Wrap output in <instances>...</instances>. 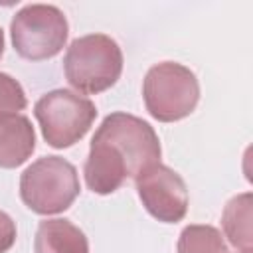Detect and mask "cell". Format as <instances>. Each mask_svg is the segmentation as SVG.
<instances>
[{"instance_id": "6da1fadb", "label": "cell", "mask_w": 253, "mask_h": 253, "mask_svg": "<svg viewBox=\"0 0 253 253\" xmlns=\"http://www.w3.org/2000/svg\"><path fill=\"white\" fill-rule=\"evenodd\" d=\"M160 154L158 134L146 121L121 111L111 113L93 134L83 166L85 184L95 194H113L126 178H136L160 162Z\"/></svg>"}, {"instance_id": "7a4b0ae2", "label": "cell", "mask_w": 253, "mask_h": 253, "mask_svg": "<svg viewBox=\"0 0 253 253\" xmlns=\"http://www.w3.org/2000/svg\"><path fill=\"white\" fill-rule=\"evenodd\" d=\"M63 71L73 89L97 95L119 81L123 73V51L111 36H81L69 43L63 57Z\"/></svg>"}, {"instance_id": "3957f363", "label": "cell", "mask_w": 253, "mask_h": 253, "mask_svg": "<svg viewBox=\"0 0 253 253\" xmlns=\"http://www.w3.org/2000/svg\"><path fill=\"white\" fill-rule=\"evenodd\" d=\"M142 99L150 117L160 123H174L194 113L200 101V83L186 65L162 61L148 69Z\"/></svg>"}, {"instance_id": "277c9868", "label": "cell", "mask_w": 253, "mask_h": 253, "mask_svg": "<svg viewBox=\"0 0 253 253\" xmlns=\"http://www.w3.org/2000/svg\"><path fill=\"white\" fill-rule=\"evenodd\" d=\"M22 202L40 215L65 211L79 196V176L61 156H43L32 162L20 178Z\"/></svg>"}, {"instance_id": "5b68a950", "label": "cell", "mask_w": 253, "mask_h": 253, "mask_svg": "<svg viewBox=\"0 0 253 253\" xmlns=\"http://www.w3.org/2000/svg\"><path fill=\"white\" fill-rule=\"evenodd\" d=\"M34 115L45 142L53 148H67L87 134L97 117V109L91 99L75 91L55 89L38 99Z\"/></svg>"}, {"instance_id": "8992f818", "label": "cell", "mask_w": 253, "mask_h": 253, "mask_svg": "<svg viewBox=\"0 0 253 253\" xmlns=\"http://www.w3.org/2000/svg\"><path fill=\"white\" fill-rule=\"evenodd\" d=\"M10 34L18 55L30 61H42L55 57L65 47L69 24L57 6L28 4L12 18Z\"/></svg>"}, {"instance_id": "52a82bcc", "label": "cell", "mask_w": 253, "mask_h": 253, "mask_svg": "<svg viewBox=\"0 0 253 253\" xmlns=\"http://www.w3.org/2000/svg\"><path fill=\"white\" fill-rule=\"evenodd\" d=\"M136 192L144 210L164 223L182 221L188 211V188L178 172L160 162L142 170L136 178Z\"/></svg>"}, {"instance_id": "ba28073f", "label": "cell", "mask_w": 253, "mask_h": 253, "mask_svg": "<svg viewBox=\"0 0 253 253\" xmlns=\"http://www.w3.org/2000/svg\"><path fill=\"white\" fill-rule=\"evenodd\" d=\"M36 150V132L28 117H0V168L22 166Z\"/></svg>"}, {"instance_id": "9c48e42d", "label": "cell", "mask_w": 253, "mask_h": 253, "mask_svg": "<svg viewBox=\"0 0 253 253\" xmlns=\"http://www.w3.org/2000/svg\"><path fill=\"white\" fill-rule=\"evenodd\" d=\"M36 253H89V241L85 233L69 219H45L38 225Z\"/></svg>"}, {"instance_id": "30bf717a", "label": "cell", "mask_w": 253, "mask_h": 253, "mask_svg": "<svg viewBox=\"0 0 253 253\" xmlns=\"http://www.w3.org/2000/svg\"><path fill=\"white\" fill-rule=\"evenodd\" d=\"M223 233L239 251H251V194L231 198L221 215Z\"/></svg>"}, {"instance_id": "8fae6325", "label": "cell", "mask_w": 253, "mask_h": 253, "mask_svg": "<svg viewBox=\"0 0 253 253\" xmlns=\"http://www.w3.org/2000/svg\"><path fill=\"white\" fill-rule=\"evenodd\" d=\"M178 253H229V249L213 225H186L178 237Z\"/></svg>"}, {"instance_id": "7c38bea8", "label": "cell", "mask_w": 253, "mask_h": 253, "mask_svg": "<svg viewBox=\"0 0 253 253\" xmlns=\"http://www.w3.org/2000/svg\"><path fill=\"white\" fill-rule=\"evenodd\" d=\"M28 105L24 87L8 73L0 71V117L18 115V111H24Z\"/></svg>"}, {"instance_id": "4fadbf2b", "label": "cell", "mask_w": 253, "mask_h": 253, "mask_svg": "<svg viewBox=\"0 0 253 253\" xmlns=\"http://www.w3.org/2000/svg\"><path fill=\"white\" fill-rule=\"evenodd\" d=\"M16 243V223L14 219L0 210V253H6Z\"/></svg>"}, {"instance_id": "5bb4252c", "label": "cell", "mask_w": 253, "mask_h": 253, "mask_svg": "<svg viewBox=\"0 0 253 253\" xmlns=\"http://www.w3.org/2000/svg\"><path fill=\"white\" fill-rule=\"evenodd\" d=\"M2 53H4V32L0 28V57H2Z\"/></svg>"}, {"instance_id": "9a60e30c", "label": "cell", "mask_w": 253, "mask_h": 253, "mask_svg": "<svg viewBox=\"0 0 253 253\" xmlns=\"http://www.w3.org/2000/svg\"><path fill=\"white\" fill-rule=\"evenodd\" d=\"M239 253H251V251H239Z\"/></svg>"}]
</instances>
